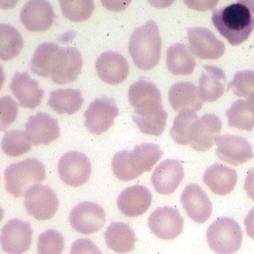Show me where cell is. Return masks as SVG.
I'll list each match as a JSON object with an SVG mask.
<instances>
[{
	"instance_id": "obj_42",
	"label": "cell",
	"mask_w": 254,
	"mask_h": 254,
	"mask_svg": "<svg viewBox=\"0 0 254 254\" xmlns=\"http://www.w3.org/2000/svg\"><path fill=\"white\" fill-rule=\"evenodd\" d=\"M218 1L212 2V1H185V4L188 5L191 9H195V10H210L212 8H214L217 5Z\"/></svg>"
},
{
	"instance_id": "obj_26",
	"label": "cell",
	"mask_w": 254,
	"mask_h": 254,
	"mask_svg": "<svg viewBox=\"0 0 254 254\" xmlns=\"http://www.w3.org/2000/svg\"><path fill=\"white\" fill-rule=\"evenodd\" d=\"M104 238L107 247L117 254H125L133 251L137 237L135 231L125 222H113L105 233Z\"/></svg>"
},
{
	"instance_id": "obj_27",
	"label": "cell",
	"mask_w": 254,
	"mask_h": 254,
	"mask_svg": "<svg viewBox=\"0 0 254 254\" xmlns=\"http://www.w3.org/2000/svg\"><path fill=\"white\" fill-rule=\"evenodd\" d=\"M167 67L174 75H190L196 65L190 48L177 43L167 50Z\"/></svg>"
},
{
	"instance_id": "obj_33",
	"label": "cell",
	"mask_w": 254,
	"mask_h": 254,
	"mask_svg": "<svg viewBox=\"0 0 254 254\" xmlns=\"http://www.w3.org/2000/svg\"><path fill=\"white\" fill-rule=\"evenodd\" d=\"M112 171L122 181H131L143 175L135 166L131 150H121L112 160Z\"/></svg>"
},
{
	"instance_id": "obj_7",
	"label": "cell",
	"mask_w": 254,
	"mask_h": 254,
	"mask_svg": "<svg viewBox=\"0 0 254 254\" xmlns=\"http://www.w3.org/2000/svg\"><path fill=\"white\" fill-rule=\"evenodd\" d=\"M58 174L65 185L80 187L87 183L91 176V161L79 151L66 152L58 162Z\"/></svg>"
},
{
	"instance_id": "obj_34",
	"label": "cell",
	"mask_w": 254,
	"mask_h": 254,
	"mask_svg": "<svg viewBox=\"0 0 254 254\" xmlns=\"http://www.w3.org/2000/svg\"><path fill=\"white\" fill-rule=\"evenodd\" d=\"M228 126L240 130L252 131L254 128V116L247 105V100H237L226 111Z\"/></svg>"
},
{
	"instance_id": "obj_37",
	"label": "cell",
	"mask_w": 254,
	"mask_h": 254,
	"mask_svg": "<svg viewBox=\"0 0 254 254\" xmlns=\"http://www.w3.org/2000/svg\"><path fill=\"white\" fill-rule=\"evenodd\" d=\"M64 237L55 229H48L43 232L38 239V254H62L64 251Z\"/></svg>"
},
{
	"instance_id": "obj_9",
	"label": "cell",
	"mask_w": 254,
	"mask_h": 254,
	"mask_svg": "<svg viewBox=\"0 0 254 254\" xmlns=\"http://www.w3.org/2000/svg\"><path fill=\"white\" fill-rule=\"evenodd\" d=\"M106 214L102 207L95 202L83 201L73 207L69 213L71 227L84 235L93 234L102 228Z\"/></svg>"
},
{
	"instance_id": "obj_35",
	"label": "cell",
	"mask_w": 254,
	"mask_h": 254,
	"mask_svg": "<svg viewBox=\"0 0 254 254\" xmlns=\"http://www.w3.org/2000/svg\"><path fill=\"white\" fill-rule=\"evenodd\" d=\"M197 119L198 118L195 112L189 110L179 112V114L175 117L174 125L170 131V134L175 143L182 145L190 144V128Z\"/></svg>"
},
{
	"instance_id": "obj_5",
	"label": "cell",
	"mask_w": 254,
	"mask_h": 254,
	"mask_svg": "<svg viewBox=\"0 0 254 254\" xmlns=\"http://www.w3.org/2000/svg\"><path fill=\"white\" fill-rule=\"evenodd\" d=\"M206 238L210 249L216 254H234L242 246L243 231L234 219L222 217L208 227Z\"/></svg>"
},
{
	"instance_id": "obj_1",
	"label": "cell",
	"mask_w": 254,
	"mask_h": 254,
	"mask_svg": "<svg viewBox=\"0 0 254 254\" xmlns=\"http://www.w3.org/2000/svg\"><path fill=\"white\" fill-rule=\"evenodd\" d=\"M130 105L134 108L133 122L146 135L160 136L167 126V112L162 105L157 86L147 80L133 83L128 91Z\"/></svg>"
},
{
	"instance_id": "obj_39",
	"label": "cell",
	"mask_w": 254,
	"mask_h": 254,
	"mask_svg": "<svg viewBox=\"0 0 254 254\" xmlns=\"http://www.w3.org/2000/svg\"><path fill=\"white\" fill-rule=\"evenodd\" d=\"M17 104L9 95L0 98V130L4 131L10 127L17 117Z\"/></svg>"
},
{
	"instance_id": "obj_38",
	"label": "cell",
	"mask_w": 254,
	"mask_h": 254,
	"mask_svg": "<svg viewBox=\"0 0 254 254\" xmlns=\"http://www.w3.org/2000/svg\"><path fill=\"white\" fill-rule=\"evenodd\" d=\"M227 89L239 97H245L248 99L254 93V70L237 71Z\"/></svg>"
},
{
	"instance_id": "obj_23",
	"label": "cell",
	"mask_w": 254,
	"mask_h": 254,
	"mask_svg": "<svg viewBox=\"0 0 254 254\" xmlns=\"http://www.w3.org/2000/svg\"><path fill=\"white\" fill-rule=\"evenodd\" d=\"M203 181L215 194L226 195L234 190L238 181V174L229 167L216 163L205 171Z\"/></svg>"
},
{
	"instance_id": "obj_17",
	"label": "cell",
	"mask_w": 254,
	"mask_h": 254,
	"mask_svg": "<svg viewBox=\"0 0 254 254\" xmlns=\"http://www.w3.org/2000/svg\"><path fill=\"white\" fill-rule=\"evenodd\" d=\"M180 199L184 210L193 222L204 223L212 216V202L199 185H187L181 193Z\"/></svg>"
},
{
	"instance_id": "obj_8",
	"label": "cell",
	"mask_w": 254,
	"mask_h": 254,
	"mask_svg": "<svg viewBox=\"0 0 254 254\" xmlns=\"http://www.w3.org/2000/svg\"><path fill=\"white\" fill-rule=\"evenodd\" d=\"M119 115V108L115 100L107 96L95 99L85 112L86 128L95 135H100L114 125L115 119Z\"/></svg>"
},
{
	"instance_id": "obj_41",
	"label": "cell",
	"mask_w": 254,
	"mask_h": 254,
	"mask_svg": "<svg viewBox=\"0 0 254 254\" xmlns=\"http://www.w3.org/2000/svg\"><path fill=\"white\" fill-rule=\"evenodd\" d=\"M245 190L248 194V196L254 200V169H251L247 176H246V180H245Z\"/></svg>"
},
{
	"instance_id": "obj_25",
	"label": "cell",
	"mask_w": 254,
	"mask_h": 254,
	"mask_svg": "<svg viewBox=\"0 0 254 254\" xmlns=\"http://www.w3.org/2000/svg\"><path fill=\"white\" fill-rule=\"evenodd\" d=\"M226 85V75L222 68L214 65H204L198 82V95L202 101L215 102L223 94Z\"/></svg>"
},
{
	"instance_id": "obj_22",
	"label": "cell",
	"mask_w": 254,
	"mask_h": 254,
	"mask_svg": "<svg viewBox=\"0 0 254 254\" xmlns=\"http://www.w3.org/2000/svg\"><path fill=\"white\" fill-rule=\"evenodd\" d=\"M10 89L20 106L31 110L42 103L45 95L44 90L39 87V82L32 79L28 72H16L11 81Z\"/></svg>"
},
{
	"instance_id": "obj_12",
	"label": "cell",
	"mask_w": 254,
	"mask_h": 254,
	"mask_svg": "<svg viewBox=\"0 0 254 254\" xmlns=\"http://www.w3.org/2000/svg\"><path fill=\"white\" fill-rule=\"evenodd\" d=\"M188 40L190 52L199 59L216 60L224 54V44L205 27L189 28Z\"/></svg>"
},
{
	"instance_id": "obj_45",
	"label": "cell",
	"mask_w": 254,
	"mask_h": 254,
	"mask_svg": "<svg viewBox=\"0 0 254 254\" xmlns=\"http://www.w3.org/2000/svg\"><path fill=\"white\" fill-rule=\"evenodd\" d=\"M242 3H244L245 5H247L250 10L252 11L253 15H254V0H246V1H241Z\"/></svg>"
},
{
	"instance_id": "obj_4",
	"label": "cell",
	"mask_w": 254,
	"mask_h": 254,
	"mask_svg": "<svg viewBox=\"0 0 254 254\" xmlns=\"http://www.w3.org/2000/svg\"><path fill=\"white\" fill-rule=\"evenodd\" d=\"M45 179V166L38 159L28 158L14 163L5 171L6 190L15 197L25 195L29 188Z\"/></svg>"
},
{
	"instance_id": "obj_3",
	"label": "cell",
	"mask_w": 254,
	"mask_h": 254,
	"mask_svg": "<svg viewBox=\"0 0 254 254\" xmlns=\"http://www.w3.org/2000/svg\"><path fill=\"white\" fill-rule=\"evenodd\" d=\"M162 39L158 25L154 20L146 21L132 33L128 50L135 65L149 70L158 64L161 58Z\"/></svg>"
},
{
	"instance_id": "obj_32",
	"label": "cell",
	"mask_w": 254,
	"mask_h": 254,
	"mask_svg": "<svg viewBox=\"0 0 254 254\" xmlns=\"http://www.w3.org/2000/svg\"><path fill=\"white\" fill-rule=\"evenodd\" d=\"M136 168L143 174L150 172L153 166L163 156V151L158 144L144 143L136 145L132 150Z\"/></svg>"
},
{
	"instance_id": "obj_13",
	"label": "cell",
	"mask_w": 254,
	"mask_h": 254,
	"mask_svg": "<svg viewBox=\"0 0 254 254\" xmlns=\"http://www.w3.org/2000/svg\"><path fill=\"white\" fill-rule=\"evenodd\" d=\"M32 237L33 230L29 222L13 219L1 230L2 250L7 254H23L29 250Z\"/></svg>"
},
{
	"instance_id": "obj_44",
	"label": "cell",
	"mask_w": 254,
	"mask_h": 254,
	"mask_svg": "<svg viewBox=\"0 0 254 254\" xmlns=\"http://www.w3.org/2000/svg\"><path fill=\"white\" fill-rule=\"evenodd\" d=\"M247 105L250 111L252 112L254 116V93L247 99Z\"/></svg>"
},
{
	"instance_id": "obj_10",
	"label": "cell",
	"mask_w": 254,
	"mask_h": 254,
	"mask_svg": "<svg viewBox=\"0 0 254 254\" xmlns=\"http://www.w3.org/2000/svg\"><path fill=\"white\" fill-rule=\"evenodd\" d=\"M148 226L151 233L159 239L173 240L182 233L184 219L175 208L159 207L148 217Z\"/></svg>"
},
{
	"instance_id": "obj_6",
	"label": "cell",
	"mask_w": 254,
	"mask_h": 254,
	"mask_svg": "<svg viewBox=\"0 0 254 254\" xmlns=\"http://www.w3.org/2000/svg\"><path fill=\"white\" fill-rule=\"evenodd\" d=\"M24 196V207L36 220H50L58 211V196L48 185L36 184L28 189Z\"/></svg>"
},
{
	"instance_id": "obj_16",
	"label": "cell",
	"mask_w": 254,
	"mask_h": 254,
	"mask_svg": "<svg viewBox=\"0 0 254 254\" xmlns=\"http://www.w3.org/2000/svg\"><path fill=\"white\" fill-rule=\"evenodd\" d=\"M83 65L82 55L74 48H61L51 70V79L56 84L71 83L78 77Z\"/></svg>"
},
{
	"instance_id": "obj_30",
	"label": "cell",
	"mask_w": 254,
	"mask_h": 254,
	"mask_svg": "<svg viewBox=\"0 0 254 254\" xmlns=\"http://www.w3.org/2000/svg\"><path fill=\"white\" fill-rule=\"evenodd\" d=\"M23 47L22 36L10 24H0V58L9 61L16 57Z\"/></svg>"
},
{
	"instance_id": "obj_21",
	"label": "cell",
	"mask_w": 254,
	"mask_h": 254,
	"mask_svg": "<svg viewBox=\"0 0 254 254\" xmlns=\"http://www.w3.org/2000/svg\"><path fill=\"white\" fill-rule=\"evenodd\" d=\"M152 193L146 187L135 185L123 190L118 197V207L127 217H139L151 205Z\"/></svg>"
},
{
	"instance_id": "obj_43",
	"label": "cell",
	"mask_w": 254,
	"mask_h": 254,
	"mask_svg": "<svg viewBox=\"0 0 254 254\" xmlns=\"http://www.w3.org/2000/svg\"><path fill=\"white\" fill-rule=\"evenodd\" d=\"M244 223L248 236L254 240V208L249 212V214L245 218Z\"/></svg>"
},
{
	"instance_id": "obj_2",
	"label": "cell",
	"mask_w": 254,
	"mask_h": 254,
	"mask_svg": "<svg viewBox=\"0 0 254 254\" xmlns=\"http://www.w3.org/2000/svg\"><path fill=\"white\" fill-rule=\"evenodd\" d=\"M212 22L231 46L245 43L254 29L253 13L241 1L215 10L212 14Z\"/></svg>"
},
{
	"instance_id": "obj_36",
	"label": "cell",
	"mask_w": 254,
	"mask_h": 254,
	"mask_svg": "<svg viewBox=\"0 0 254 254\" xmlns=\"http://www.w3.org/2000/svg\"><path fill=\"white\" fill-rule=\"evenodd\" d=\"M61 10L64 17L79 22L88 19L95 9L93 0H61Z\"/></svg>"
},
{
	"instance_id": "obj_29",
	"label": "cell",
	"mask_w": 254,
	"mask_h": 254,
	"mask_svg": "<svg viewBox=\"0 0 254 254\" xmlns=\"http://www.w3.org/2000/svg\"><path fill=\"white\" fill-rule=\"evenodd\" d=\"M60 49L61 47L55 43H45L39 46L32 57V71L42 77H51L52 66Z\"/></svg>"
},
{
	"instance_id": "obj_11",
	"label": "cell",
	"mask_w": 254,
	"mask_h": 254,
	"mask_svg": "<svg viewBox=\"0 0 254 254\" xmlns=\"http://www.w3.org/2000/svg\"><path fill=\"white\" fill-rule=\"evenodd\" d=\"M222 127V121L214 114H206L197 119L190 128V146L200 152L211 149L221 134Z\"/></svg>"
},
{
	"instance_id": "obj_24",
	"label": "cell",
	"mask_w": 254,
	"mask_h": 254,
	"mask_svg": "<svg viewBox=\"0 0 254 254\" xmlns=\"http://www.w3.org/2000/svg\"><path fill=\"white\" fill-rule=\"evenodd\" d=\"M169 100L176 112L198 111L203 106L198 90L191 82H178L173 85L169 92Z\"/></svg>"
},
{
	"instance_id": "obj_18",
	"label": "cell",
	"mask_w": 254,
	"mask_h": 254,
	"mask_svg": "<svg viewBox=\"0 0 254 254\" xmlns=\"http://www.w3.org/2000/svg\"><path fill=\"white\" fill-rule=\"evenodd\" d=\"M184 177V169L180 161L167 159L161 162L151 175V183L160 194L175 192Z\"/></svg>"
},
{
	"instance_id": "obj_14",
	"label": "cell",
	"mask_w": 254,
	"mask_h": 254,
	"mask_svg": "<svg viewBox=\"0 0 254 254\" xmlns=\"http://www.w3.org/2000/svg\"><path fill=\"white\" fill-rule=\"evenodd\" d=\"M216 143L218 158L232 166H240L254 158L252 143L242 136L220 135Z\"/></svg>"
},
{
	"instance_id": "obj_15",
	"label": "cell",
	"mask_w": 254,
	"mask_h": 254,
	"mask_svg": "<svg viewBox=\"0 0 254 254\" xmlns=\"http://www.w3.org/2000/svg\"><path fill=\"white\" fill-rule=\"evenodd\" d=\"M19 17L28 31L43 32L50 28L56 16L50 2L31 0L23 5Z\"/></svg>"
},
{
	"instance_id": "obj_31",
	"label": "cell",
	"mask_w": 254,
	"mask_h": 254,
	"mask_svg": "<svg viewBox=\"0 0 254 254\" xmlns=\"http://www.w3.org/2000/svg\"><path fill=\"white\" fill-rule=\"evenodd\" d=\"M30 138L26 131L13 129L2 137L1 148L4 154L11 157H18L31 149Z\"/></svg>"
},
{
	"instance_id": "obj_20",
	"label": "cell",
	"mask_w": 254,
	"mask_h": 254,
	"mask_svg": "<svg viewBox=\"0 0 254 254\" xmlns=\"http://www.w3.org/2000/svg\"><path fill=\"white\" fill-rule=\"evenodd\" d=\"M26 132L33 144H49L60 137L58 121L50 115L39 112L33 115L25 125Z\"/></svg>"
},
{
	"instance_id": "obj_28",
	"label": "cell",
	"mask_w": 254,
	"mask_h": 254,
	"mask_svg": "<svg viewBox=\"0 0 254 254\" xmlns=\"http://www.w3.org/2000/svg\"><path fill=\"white\" fill-rule=\"evenodd\" d=\"M84 98L79 90L75 89H57L50 93L48 106L60 115H73L80 110Z\"/></svg>"
},
{
	"instance_id": "obj_40",
	"label": "cell",
	"mask_w": 254,
	"mask_h": 254,
	"mask_svg": "<svg viewBox=\"0 0 254 254\" xmlns=\"http://www.w3.org/2000/svg\"><path fill=\"white\" fill-rule=\"evenodd\" d=\"M70 254H102V253L92 240L81 238L72 244Z\"/></svg>"
},
{
	"instance_id": "obj_19",
	"label": "cell",
	"mask_w": 254,
	"mask_h": 254,
	"mask_svg": "<svg viewBox=\"0 0 254 254\" xmlns=\"http://www.w3.org/2000/svg\"><path fill=\"white\" fill-rule=\"evenodd\" d=\"M95 69L99 78L110 85H118L124 82L129 74L127 59L115 51L102 53L96 59Z\"/></svg>"
}]
</instances>
